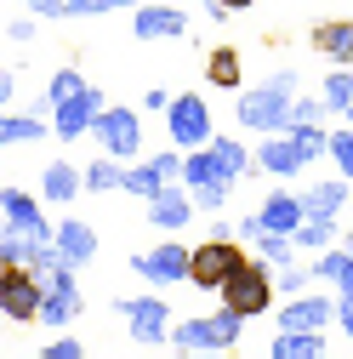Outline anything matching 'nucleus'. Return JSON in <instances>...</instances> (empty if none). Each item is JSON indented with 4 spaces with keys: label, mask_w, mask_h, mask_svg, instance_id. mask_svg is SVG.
<instances>
[{
    "label": "nucleus",
    "mask_w": 353,
    "mask_h": 359,
    "mask_svg": "<svg viewBox=\"0 0 353 359\" xmlns=\"http://www.w3.org/2000/svg\"><path fill=\"white\" fill-rule=\"evenodd\" d=\"M296 86H302L296 69H274L268 80H256V86L240 92L234 120H240L245 131H262V137H285V131H291V103L302 97Z\"/></svg>",
    "instance_id": "nucleus-1"
},
{
    "label": "nucleus",
    "mask_w": 353,
    "mask_h": 359,
    "mask_svg": "<svg viewBox=\"0 0 353 359\" xmlns=\"http://www.w3.org/2000/svg\"><path fill=\"white\" fill-rule=\"evenodd\" d=\"M245 337V320L234 308H216V313H194V320H176L171 325V342L176 353L188 359H205V353H234V342Z\"/></svg>",
    "instance_id": "nucleus-2"
},
{
    "label": "nucleus",
    "mask_w": 353,
    "mask_h": 359,
    "mask_svg": "<svg viewBox=\"0 0 353 359\" xmlns=\"http://www.w3.org/2000/svg\"><path fill=\"white\" fill-rule=\"evenodd\" d=\"M274 297H279V285H274V268H268V262H256V257L240 268V274H234L228 285H223V308H234L240 320H262V313H274V308H279Z\"/></svg>",
    "instance_id": "nucleus-3"
},
{
    "label": "nucleus",
    "mask_w": 353,
    "mask_h": 359,
    "mask_svg": "<svg viewBox=\"0 0 353 359\" xmlns=\"http://www.w3.org/2000/svg\"><path fill=\"white\" fill-rule=\"evenodd\" d=\"M165 131H171V149H183V154H200L216 143V126H211V109L200 92H176L171 114H165Z\"/></svg>",
    "instance_id": "nucleus-4"
},
{
    "label": "nucleus",
    "mask_w": 353,
    "mask_h": 359,
    "mask_svg": "<svg viewBox=\"0 0 353 359\" xmlns=\"http://www.w3.org/2000/svg\"><path fill=\"white\" fill-rule=\"evenodd\" d=\"M92 137L103 143V154L109 160H137L143 154V114L137 109H125V103H109L103 114H97V126H92Z\"/></svg>",
    "instance_id": "nucleus-5"
},
{
    "label": "nucleus",
    "mask_w": 353,
    "mask_h": 359,
    "mask_svg": "<svg viewBox=\"0 0 353 359\" xmlns=\"http://www.w3.org/2000/svg\"><path fill=\"white\" fill-rule=\"evenodd\" d=\"M131 268L154 285V291H165V285H183V280H194V245H183V240H160L154 251H137L131 257Z\"/></svg>",
    "instance_id": "nucleus-6"
},
{
    "label": "nucleus",
    "mask_w": 353,
    "mask_h": 359,
    "mask_svg": "<svg viewBox=\"0 0 353 359\" xmlns=\"http://www.w3.org/2000/svg\"><path fill=\"white\" fill-rule=\"evenodd\" d=\"M245 262H251V257H245L240 240H200V245H194V280H188V285H200V291H223Z\"/></svg>",
    "instance_id": "nucleus-7"
},
{
    "label": "nucleus",
    "mask_w": 353,
    "mask_h": 359,
    "mask_svg": "<svg viewBox=\"0 0 353 359\" xmlns=\"http://www.w3.org/2000/svg\"><path fill=\"white\" fill-rule=\"evenodd\" d=\"M114 313L125 320V331H131V342H171V308H165V297H114Z\"/></svg>",
    "instance_id": "nucleus-8"
},
{
    "label": "nucleus",
    "mask_w": 353,
    "mask_h": 359,
    "mask_svg": "<svg viewBox=\"0 0 353 359\" xmlns=\"http://www.w3.org/2000/svg\"><path fill=\"white\" fill-rule=\"evenodd\" d=\"M40 302H46V285L29 268H0V313L12 325H40Z\"/></svg>",
    "instance_id": "nucleus-9"
},
{
    "label": "nucleus",
    "mask_w": 353,
    "mask_h": 359,
    "mask_svg": "<svg viewBox=\"0 0 353 359\" xmlns=\"http://www.w3.org/2000/svg\"><path fill=\"white\" fill-rule=\"evenodd\" d=\"M40 205H46V200H34V194H23V189H0V217H6L12 234L34 240V245H57V229L46 222Z\"/></svg>",
    "instance_id": "nucleus-10"
},
{
    "label": "nucleus",
    "mask_w": 353,
    "mask_h": 359,
    "mask_svg": "<svg viewBox=\"0 0 353 359\" xmlns=\"http://www.w3.org/2000/svg\"><path fill=\"white\" fill-rule=\"evenodd\" d=\"M80 268H57V274L46 280V302H40V325H46V331H69L74 320H80V308H85V297H80Z\"/></svg>",
    "instance_id": "nucleus-11"
},
{
    "label": "nucleus",
    "mask_w": 353,
    "mask_h": 359,
    "mask_svg": "<svg viewBox=\"0 0 353 359\" xmlns=\"http://www.w3.org/2000/svg\"><path fill=\"white\" fill-rule=\"evenodd\" d=\"M103 109H109V97L97 92V86H85L80 97H69V103L52 109V137H57V143H80V137H92V126H97Z\"/></svg>",
    "instance_id": "nucleus-12"
},
{
    "label": "nucleus",
    "mask_w": 353,
    "mask_h": 359,
    "mask_svg": "<svg viewBox=\"0 0 353 359\" xmlns=\"http://www.w3.org/2000/svg\"><path fill=\"white\" fill-rule=\"evenodd\" d=\"M279 331H331L336 325V297H291L274 308Z\"/></svg>",
    "instance_id": "nucleus-13"
},
{
    "label": "nucleus",
    "mask_w": 353,
    "mask_h": 359,
    "mask_svg": "<svg viewBox=\"0 0 353 359\" xmlns=\"http://www.w3.org/2000/svg\"><path fill=\"white\" fill-rule=\"evenodd\" d=\"M194 211H200V205H194V194H188L183 183H165V189L148 200V222H154L160 234H183L188 222H194Z\"/></svg>",
    "instance_id": "nucleus-14"
},
{
    "label": "nucleus",
    "mask_w": 353,
    "mask_h": 359,
    "mask_svg": "<svg viewBox=\"0 0 353 359\" xmlns=\"http://www.w3.org/2000/svg\"><path fill=\"white\" fill-rule=\"evenodd\" d=\"M131 34H137V40H183L188 34V12L183 6H165V0H148V6H137Z\"/></svg>",
    "instance_id": "nucleus-15"
},
{
    "label": "nucleus",
    "mask_w": 353,
    "mask_h": 359,
    "mask_svg": "<svg viewBox=\"0 0 353 359\" xmlns=\"http://www.w3.org/2000/svg\"><path fill=\"white\" fill-rule=\"evenodd\" d=\"M307 165V149L291 137H262V149H256V171H268V177H279V183H291V177Z\"/></svg>",
    "instance_id": "nucleus-16"
},
{
    "label": "nucleus",
    "mask_w": 353,
    "mask_h": 359,
    "mask_svg": "<svg viewBox=\"0 0 353 359\" xmlns=\"http://www.w3.org/2000/svg\"><path fill=\"white\" fill-rule=\"evenodd\" d=\"M262 229L268 234H285V240H296V229L307 222V205H302V194H291V189H274L268 200H262Z\"/></svg>",
    "instance_id": "nucleus-17"
},
{
    "label": "nucleus",
    "mask_w": 353,
    "mask_h": 359,
    "mask_svg": "<svg viewBox=\"0 0 353 359\" xmlns=\"http://www.w3.org/2000/svg\"><path fill=\"white\" fill-rule=\"evenodd\" d=\"M302 205H307V217H319V222H336V217L353 205V189H347V177H325V183L302 189Z\"/></svg>",
    "instance_id": "nucleus-18"
},
{
    "label": "nucleus",
    "mask_w": 353,
    "mask_h": 359,
    "mask_svg": "<svg viewBox=\"0 0 353 359\" xmlns=\"http://www.w3.org/2000/svg\"><path fill=\"white\" fill-rule=\"evenodd\" d=\"M314 52L331 57V69H353V23H347V18L314 23Z\"/></svg>",
    "instance_id": "nucleus-19"
},
{
    "label": "nucleus",
    "mask_w": 353,
    "mask_h": 359,
    "mask_svg": "<svg viewBox=\"0 0 353 359\" xmlns=\"http://www.w3.org/2000/svg\"><path fill=\"white\" fill-rule=\"evenodd\" d=\"M80 189H85V171L74 160H52L46 171H40V200L46 205H74Z\"/></svg>",
    "instance_id": "nucleus-20"
},
{
    "label": "nucleus",
    "mask_w": 353,
    "mask_h": 359,
    "mask_svg": "<svg viewBox=\"0 0 353 359\" xmlns=\"http://www.w3.org/2000/svg\"><path fill=\"white\" fill-rule=\"evenodd\" d=\"M57 257L69 268H85V262L97 257V229H92V222H80V217H63L57 222Z\"/></svg>",
    "instance_id": "nucleus-21"
},
{
    "label": "nucleus",
    "mask_w": 353,
    "mask_h": 359,
    "mask_svg": "<svg viewBox=\"0 0 353 359\" xmlns=\"http://www.w3.org/2000/svg\"><path fill=\"white\" fill-rule=\"evenodd\" d=\"M314 280L336 285V297H353V251H347V245L319 251V257H314Z\"/></svg>",
    "instance_id": "nucleus-22"
},
{
    "label": "nucleus",
    "mask_w": 353,
    "mask_h": 359,
    "mask_svg": "<svg viewBox=\"0 0 353 359\" xmlns=\"http://www.w3.org/2000/svg\"><path fill=\"white\" fill-rule=\"evenodd\" d=\"M205 80L223 86V92H245V57H240L234 46H216V52L205 57Z\"/></svg>",
    "instance_id": "nucleus-23"
},
{
    "label": "nucleus",
    "mask_w": 353,
    "mask_h": 359,
    "mask_svg": "<svg viewBox=\"0 0 353 359\" xmlns=\"http://www.w3.org/2000/svg\"><path fill=\"white\" fill-rule=\"evenodd\" d=\"M268 359H325V331H279Z\"/></svg>",
    "instance_id": "nucleus-24"
},
{
    "label": "nucleus",
    "mask_w": 353,
    "mask_h": 359,
    "mask_svg": "<svg viewBox=\"0 0 353 359\" xmlns=\"http://www.w3.org/2000/svg\"><path fill=\"white\" fill-rule=\"evenodd\" d=\"M46 131H52V120H40V114H0V143H6V149H23V143H40V137H46Z\"/></svg>",
    "instance_id": "nucleus-25"
},
{
    "label": "nucleus",
    "mask_w": 353,
    "mask_h": 359,
    "mask_svg": "<svg viewBox=\"0 0 353 359\" xmlns=\"http://www.w3.org/2000/svg\"><path fill=\"white\" fill-rule=\"evenodd\" d=\"M160 189H165V171H160L154 160H131V165H125V189H120V194H131V200L148 205Z\"/></svg>",
    "instance_id": "nucleus-26"
},
{
    "label": "nucleus",
    "mask_w": 353,
    "mask_h": 359,
    "mask_svg": "<svg viewBox=\"0 0 353 359\" xmlns=\"http://www.w3.org/2000/svg\"><path fill=\"white\" fill-rule=\"evenodd\" d=\"M211 154H216V165H223V177H228V183H240V177H251V171H256V160L245 154V143H240V137H223V131H216Z\"/></svg>",
    "instance_id": "nucleus-27"
},
{
    "label": "nucleus",
    "mask_w": 353,
    "mask_h": 359,
    "mask_svg": "<svg viewBox=\"0 0 353 359\" xmlns=\"http://www.w3.org/2000/svg\"><path fill=\"white\" fill-rule=\"evenodd\" d=\"M319 97H325V109H331V114H342V120H347V109H353V69H325Z\"/></svg>",
    "instance_id": "nucleus-28"
},
{
    "label": "nucleus",
    "mask_w": 353,
    "mask_h": 359,
    "mask_svg": "<svg viewBox=\"0 0 353 359\" xmlns=\"http://www.w3.org/2000/svg\"><path fill=\"white\" fill-rule=\"evenodd\" d=\"M211 183H228L223 165H216V154H211V149L188 154V165H183V189H211Z\"/></svg>",
    "instance_id": "nucleus-29"
},
{
    "label": "nucleus",
    "mask_w": 353,
    "mask_h": 359,
    "mask_svg": "<svg viewBox=\"0 0 353 359\" xmlns=\"http://www.w3.org/2000/svg\"><path fill=\"white\" fill-rule=\"evenodd\" d=\"M85 189H92V194H114V189H125V160H92V165H85Z\"/></svg>",
    "instance_id": "nucleus-30"
},
{
    "label": "nucleus",
    "mask_w": 353,
    "mask_h": 359,
    "mask_svg": "<svg viewBox=\"0 0 353 359\" xmlns=\"http://www.w3.org/2000/svg\"><path fill=\"white\" fill-rule=\"evenodd\" d=\"M46 245H34V240H23V234H12V229H0V262L6 268H29Z\"/></svg>",
    "instance_id": "nucleus-31"
},
{
    "label": "nucleus",
    "mask_w": 353,
    "mask_h": 359,
    "mask_svg": "<svg viewBox=\"0 0 353 359\" xmlns=\"http://www.w3.org/2000/svg\"><path fill=\"white\" fill-rule=\"evenodd\" d=\"M85 86H92V80H85L80 69H57V74L46 80V103L57 109V103H69V97H80V92H85Z\"/></svg>",
    "instance_id": "nucleus-32"
},
{
    "label": "nucleus",
    "mask_w": 353,
    "mask_h": 359,
    "mask_svg": "<svg viewBox=\"0 0 353 359\" xmlns=\"http://www.w3.org/2000/svg\"><path fill=\"white\" fill-rule=\"evenodd\" d=\"M256 262L291 268V262H296V240H285V234H262V240H256Z\"/></svg>",
    "instance_id": "nucleus-33"
},
{
    "label": "nucleus",
    "mask_w": 353,
    "mask_h": 359,
    "mask_svg": "<svg viewBox=\"0 0 353 359\" xmlns=\"http://www.w3.org/2000/svg\"><path fill=\"white\" fill-rule=\"evenodd\" d=\"M331 245H336V222L307 217L302 229H296V251H331Z\"/></svg>",
    "instance_id": "nucleus-34"
},
{
    "label": "nucleus",
    "mask_w": 353,
    "mask_h": 359,
    "mask_svg": "<svg viewBox=\"0 0 353 359\" xmlns=\"http://www.w3.org/2000/svg\"><path fill=\"white\" fill-rule=\"evenodd\" d=\"M274 285H279V297L291 302V297H307V285H314V262H291V268H274Z\"/></svg>",
    "instance_id": "nucleus-35"
},
{
    "label": "nucleus",
    "mask_w": 353,
    "mask_h": 359,
    "mask_svg": "<svg viewBox=\"0 0 353 359\" xmlns=\"http://www.w3.org/2000/svg\"><path fill=\"white\" fill-rule=\"evenodd\" d=\"M331 160H336V177L353 183V126H331Z\"/></svg>",
    "instance_id": "nucleus-36"
},
{
    "label": "nucleus",
    "mask_w": 353,
    "mask_h": 359,
    "mask_svg": "<svg viewBox=\"0 0 353 359\" xmlns=\"http://www.w3.org/2000/svg\"><path fill=\"white\" fill-rule=\"evenodd\" d=\"M137 12V6H148V0H69V18H109V12Z\"/></svg>",
    "instance_id": "nucleus-37"
},
{
    "label": "nucleus",
    "mask_w": 353,
    "mask_h": 359,
    "mask_svg": "<svg viewBox=\"0 0 353 359\" xmlns=\"http://www.w3.org/2000/svg\"><path fill=\"white\" fill-rule=\"evenodd\" d=\"M325 120H331L325 97H296V103H291V131H296V126H325Z\"/></svg>",
    "instance_id": "nucleus-38"
},
{
    "label": "nucleus",
    "mask_w": 353,
    "mask_h": 359,
    "mask_svg": "<svg viewBox=\"0 0 353 359\" xmlns=\"http://www.w3.org/2000/svg\"><path fill=\"white\" fill-rule=\"evenodd\" d=\"M34 359H85V342H74V337L63 331V337H52L46 348H40Z\"/></svg>",
    "instance_id": "nucleus-39"
},
{
    "label": "nucleus",
    "mask_w": 353,
    "mask_h": 359,
    "mask_svg": "<svg viewBox=\"0 0 353 359\" xmlns=\"http://www.w3.org/2000/svg\"><path fill=\"white\" fill-rule=\"evenodd\" d=\"M171 103H176V92H165V86H148L143 92V114H171Z\"/></svg>",
    "instance_id": "nucleus-40"
},
{
    "label": "nucleus",
    "mask_w": 353,
    "mask_h": 359,
    "mask_svg": "<svg viewBox=\"0 0 353 359\" xmlns=\"http://www.w3.org/2000/svg\"><path fill=\"white\" fill-rule=\"evenodd\" d=\"M29 18H69V0H23Z\"/></svg>",
    "instance_id": "nucleus-41"
},
{
    "label": "nucleus",
    "mask_w": 353,
    "mask_h": 359,
    "mask_svg": "<svg viewBox=\"0 0 353 359\" xmlns=\"http://www.w3.org/2000/svg\"><path fill=\"white\" fill-rule=\"evenodd\" d=\"M262 234H268V229H262V217H240V222H234V240H240V245H256Z\"/></svg>",
    "instance_id": "nucleus-42"
},
{
    "label": "nucleus",
    "mask_w": 353,
    "mask_h": 359,
    "mask_svg": "<svg viewBox=\"0 0 353 359\" xmlns=\"http://www.w3.org/2000/svg\"><path fill=\"white\" fill-rule=\"evenodd\" d=\"M0 103H6V114L18 109V69H6V74H0Z\"/></svg>",
    "instance_id": "nucleus-43"
},
{
    "label": "nucleus",
    "mask_w": 353,
    "mask_h": 359,
    "mask_svg": "<svg viewBox=\"0 0 353 359\" xmlns=\"http://www.w3.org/2000/svg\"><path fill=\"white\" fill-rule=\"evenodd\" d=\"M336 325L353 337V297H336Z\"/></svg>",
    "instance_id": "nucleus-44"
},
{
    "label": "nucleus",
    "mask_w": 353,
    "mask_h": 359,
    "mask_svg": "<svg viewBox=\"0 0 353 359\" xmlns=\"http://www.w3.org/2000/svg\"><path fill=\"white\" fill-rule=\"evenodd\" d=\"M29 34H34L29 18H12V23H6V40H29Z\"/></svg>",
    "instance_id": "nucleus-45"
},
{
    "label": "nucleus",
    "mask_w": 353,
    "mask_h": 359,
    "mask_svg": "<svg viewBox=\"0 0 353 359\" xmlns=\"http://www.w3.org/2000/svg\"><path fill=\"white\" fill-rule=\"evenodd\" d=\"M216 6H223V12H251L256 0H216Z\"/></svg>",
    "instance_id": "nucleus-46"
},
{
    "label": "nucleus",
    "mask_w": 353,
    "mask_h": 359,
    "mask_svg": "<svg viewBox=\"0 0 353 359\" xmlns=\"http://www.w3.org/2000/svg\"><path fill=\"white\" fill-rule=\"evenodd\" d=\"M342 245H347V251H353V229H347V234H342Z\"/></svg>",
    "instance_id": "nucleus-47"
},
{
    "label": "nucleus",
    "mask_w": 353,
    "mask_h": 359,
    "mask_svg": "<svg viewBox=\"0 0 353 359\" xmlns=\"http://www.w3.org/2000/svg\"><path fill=\"white\" fill-rule=\"evenodd\" d=\"M347 126H353V109H347Z\"/></svg>",
    "instance_id": "nucleus-48"
},
{
    "label": "nucleus",
    "mask_w": 353,
    "mask_h": 359,
    "mask_svg": "<svg viewBox=\"0 0 353 359\" xmlns=\"http://www.w3.org/2000/svg\"><path fill=\"white\" fill-rule=\"evenodd\" d=\"M262 359H268V353H262Z\"/></svg>",
    "instance_id": "nucleus-49"
},
{
    "label": "nucleus",
    "mask_w": 353,
    "mask_h": 359,
    "mask_svg": "<svg viewBox=\"0 0 353 359\" xmlns=\"http://www.w3.org/2000/svg\"><path fill=\"white\" fill-rule=\"evenodd\" d=\"M347 211H353V205H347Z\"/></svg>",
    "instance_id": "nucleus-50"
}]
</instances>
